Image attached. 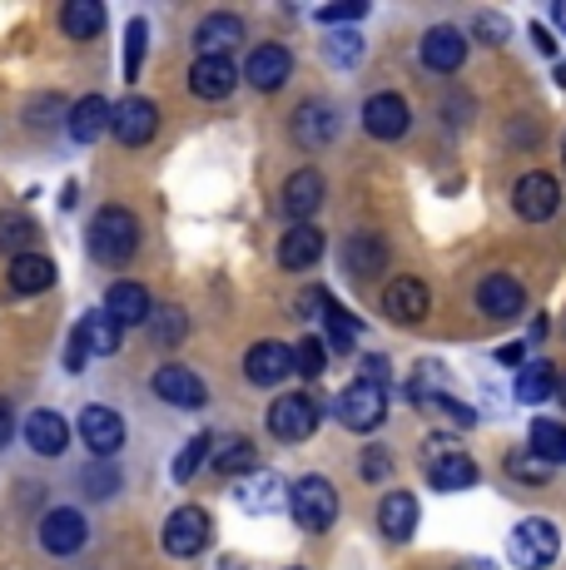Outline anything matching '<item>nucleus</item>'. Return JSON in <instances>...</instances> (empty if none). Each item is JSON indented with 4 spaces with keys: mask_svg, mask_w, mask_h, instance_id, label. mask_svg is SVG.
I'll return each instance as SVG.
<instances>
[{
    "mask_svg": "<svg viewBox=\"0 0 566 570\" xmlns=\"http://www.w3.org/2000/svg\"><path fill=\"white\" fill-rule=\"evenodd\" d=\"M90 254L95 263H110V268H119V263L135 258L139 248V224L129 208H100V214L90 218Z\"/></svg>",
    "mask_w": 566,
    "mask_h": 570,
    "instance_id": "obj_1",
    "label": "nucleus"
},
{
    "mask_svg": "<svg viewBox=\"0 0 566 570\" xmlns=\"http://www.w3.org/2000/svg\"><path fill=\"white\" fill-rule=\"evenodd\" d=\"M562 556V531L552 521H521L507 535V561L517 570H552Z\"/></svg>",
    "mask_w": 566,
    "mask_h": 570,
    "instance_id": "obj_2",
    "label": "nucleus"
},
{
    "mask_svg": "<svg viewBox=\"0 0 566 570\" xmlns=\"http://www.w3.org/2000/svg\"><path fill=\"white\" fill-rule=\"evenodd\" d=\"M119 333H125V327H119L105 308L100 313H85L80 323H75V333H70V347H65V367L80 372L90 357H110L119 347Z\"/></svg>",
    "mask_w": 566,
    "mask_h": 570,
    "instance_id": "obj_3",
    "label": "nucleus"
},
{
    "mask_svg": "<svg viewBox=\"0 0 566 570\" xmlns=\"http://www.w3.org/2000/svg\"><path fill=\"white\" fill-rule=\"evenodd\" d=\"M289 511L303 531H329V525L339 521V491L323 476H299L289 491Z\"/></svg>",
    "mask_w": 566,
    "mask_h": 570,
    "instance_id": "obj_4",
    "label": "nucleus"
},
{
    "mask_svg": "<svg viewBox=\"0 0 566 570\" xmlns=\"http://www.w3.org/2000/svg\"><path fill=\"white\" fill-rule=\"evenodd\" d=\"M333 412H339V422L348 432H378L388 416V387H373V382H348L339 392V402H333Z\"/></svg>",
    "mask_w": 566,
    "mask_h": 570,
    "instance_id": "obj_5",
    "label": "nucleus"
},
{
    "mask_svg": "<svg viewBox=\"0 0 566 570\" xmlns=\"http://www.w3.org/2000/svg\"><path fill=\"white\" fill-rule=\"evenodd\" d=\"M412 397H418V407L442 412L452 426H472V422H477V412L467 407V402H457V397H452L448 372H442L438 363H422L418 372H412Z\"/></svg>",
    "mask_w": 566,
    "mask_h": 570,
    "instance_id": "obj_6",
    "label": "nucleus"
},
{
    "mask_svg": "<svg viewBox=\"0 0 566 570\" xmlns=\"http://www.w3.org/2000/svg\"><path fill=\"white\" fill-rule=\"evenodd\" d=\"M319 422H323V407L313 392H289V397H279L269 407V432L279 442H303V436L319 432Z\"/></svg>",
    "mask_w": 566,
    "mask_h": 570,
    "instance_id": "obj_7",
    "label": "nucleus"
},
{
    "mask_svg": "<svg viewBox=\"0 0 566 570\" xmlns=\"http://www.w3.org/2000/svg\"><path fill=\"white\" fill-rule=\"evenodd\" d=\"M209 535H214V525L199 507H179V511H169V521H165V551L174 561H189V556H199L204 546H209Z\"/></svg>",
    "mask_w": 566,
    "mask_h": 570,
    "instance_id": "obj_8",
    "label": "nucleus"
},
{
    "mask_svg": "<svg viewBox=\"0 0 566 570\" xmlns=\"http://www.w3.org/2000/svg\"><path fill=\"white\" fill-rule=\"evenodd\" d=\"M511 208H517L527 224H547L552 214L562 208V184L552 179V174H521L517 189H511Z\"/></svg>",
    "mask_w": 566,
    "mask_h": 570,
    "instance_id": "obj_9",
    "label": "nucleus"
},
{
    "mask_svg": "<svg viewBox=\"0 0 566 570\" xmlns=\"http://www.w3.org/2000/svg\"><path fill=\"white\" fill-rule=\"evenodd\" d=\"M115 139L119 145H129V149H139V145H149V139L159 135V109L155 100H145V95H125V100L115 105Z\"/></svg>",
    "mask_w": 566,
    "mask_h": 570,
    "instance_id": "obj_10",
    "label": "nucleus"
},
{
    "mask_svg": "<svg viewBox=\"0 0 566 570\" xmlns=\"http://www.w3.org/2000/svg\"><path fill=\"white\" fill-rule=\"evenodd\" d=\"M289 491L293 487H283V476H274V471H254V476L234 481V501L248 517H274L279 507H289Z\"/></svg>",
    "mask_w": 566,
    "mask_h": 570,
    "instance_id": "obj_11",
    "label": "nucleus"
},
{
    "mask_svg": "<svg viewBox=\"0 0 566 570\" xmlns=\"http://www.w3.org/2000/svg\"><path fill=\"white\" fill-rule=\"evenodd\" d=\"M477 308L487 317H497V323H507V317H517L527 308V288H521L511 273H487V278L477 283Z\"/></svg>",
    "mask_w": 566,
    "mask_h": 570,
    "instance_id": "obj_12",
    "label": "nucleus"
},
{
    "mask_svg": "<svg viewBox=\"0 0 566 570\" xmlns=\"http://www.w3.org/2000/svg\"><path fill=\"white\" fill-rule=\"evenodd\" d=\"M155 397H165L169 407H184V412H199L204 402H209V387H204V377H194L189 367L169 363L155 372Z\"/></svg>",
    "mask_w": 566,
    "mask_h": 570,
    "instance_id": "obj_13",
    "label": "nucleus"
},
{
    "mask_svg": "<svg viewBox=\"0 0 566 570\" xmlns=\"http://www.w3.org/2000/svg\"><path fill=\"white\" fill-rule=\"evenodd\" d=\"M293 139H299L303 149H323L339 139V109L329 100H303L299 115H293Z\"/></svg>",
    "mask_w": 566,
    "mask_h": 570,
    "instance_id": "obj_14",
    "label": "nucleus"
},
{
    "mask_svg": "<svg viewBox=\"0 0 566 570\" xmlns=\"http://www.w3.org/2000/svg\"><path fill=\"white\" fill-rule=\"evenodd\" d=\"M279 208L289 218H299V224H309V218L323 208V174L319 169L289 174V179H283V189H279Z\"/></svg>",
    "mask_w": 566,
    "mask_h": 570,
    "instance_id": "obj_15",
    "label": "nucleus"
},
{
    "mask_svg": "<svg viewBox=\"0 0 566 570\" xmlns=\"http://www.w3.org/2000/svg\"><path fill=\"white\" fill-rule=\"evenodd\" d=\"M289 372H299V363H293V347H283V343H254L248 347V357H244V377L254 382V387H274V382H283Z\"/></svg>",
    "mask_w": 566,
    "mask_h": 570,
    "instance_id": "obj_16",
    "label": "nucleus"
},
{
    "mask_svg": "<svg viewBox=\"0 0 566 570\" xmlns=\"http://www.w3.org/2000/svg\"><path fill=\"white\" fill-rule=\"evenodd\" d=\"M432 308V293H428V283L422 278H393L388 283V293H383V313L393 317V323L402 327H412V323H422Z\"/></svg>",
    "mask_w": 566,
    "mask_h": 570,
    "instance_id": "obj_17",
    "label": "nucleus"
},
{
    "mask_svg": "<svg viewBox=\"0 0 566 570\" xmlns=\"http://www.w3.org/2000/svg\"><path fill=\"white\" fill-rule=\"evenodd\" d=\"M85 535H90L85 531V517L70 507H56L40 517V546H46L50 556H75L85 546Z\"/></svg>",
    "mask_w": 566,
    "mask_h": 570,
    "instance_id": "obj_18",
    "label": "nucleus"
},
{
    "mask_svg": "<svg viewBox=\"0 0 566 570\" xmlns=\"http://www.w3.org/2000/svg\"><path fill=\"white\" fill-rule=\"evenodd\" d=\"M422 65L428 70H438V75H452V70H462V60H467V36L457 26H432L428 36H422Z\"/></svg>",
    "mask_w": 566,
    "mask_h": 570,
    "instance_id": "obj_19",
    "label": "nucleus"
},
{
    "mask_svg": "<svg viewBox=\"0 0 566 570\" xmlns=\"http://www.w3.org/2000/svg\"><path fill=\"white\" fill-rule=\"evenodd\" d=\"M80 442L90 446L95 456H115L125 446V416L110 407H85L80 412Z\"/></svg>",
    "mask_w": 566,
    "mask_h": 570,
    "instance_id": "obj_20",
    "label": "nucleus"
},
{
    "mask_svg": "<svg viewBox=\"0 0 566 570\" xmlns=\"http://www.w3.org/2000/svg\"><path fill=\"white\" fill-rule=\"evenodd\" d=\"M408 125H412V115H408V100L402 95H373V100L363 105V129L373 139H402L408 135Z\"/></svg>",
    "mask_w": 566,
    "mask_h": 570,
    "instance_id": "obj_21",
    "label": "nucleus"
},
{
    "mask_svg": "<svg viewBox=\"0 0 566 570\" xmlns=\"http://www.w3.org/2000/svg\"><path fill=\"white\" fill-rule=\"evenodd\" d=\"M238 85V70L228 55H209V60H194L189 65V90L199 95V100H228Z\"/></svg>",
    "mask_w": 566,
    "mask_h": 570,
    "instance_id": "obj_22",
    "label": "nucleus"
},
{
    "mask_svg": "<svg viewBox=\"0 0 566 570\" xmlns=\"http://www.w3.org/2000/svg\"><path fill=\"white\" fill-rule=\"evenodd\" d=\"M432 487L438 491H467L477 481V462L467 452H457V446H442L432 442V466H428Z\"/></svg>",
    "mask_w": 566,
    "mask_h": 570,
    "instance_id": "obj_23",
    "label": "nucleus"
},
{
    "mask_svg": "<svg viewBox=\"0 0 566 570\" xmlns=\"http://www.w3.org/2000/svg\"><path fill=\"white\" fill-rule=\"evenodd\" d=\"M289 70H293L289 50H283V46H258L254 55H248V65H244V80L254 85V90L274 95V90L289 85Z\"/></svg>",
    "mask_w": 566,
    "mask_h": 570,
    "instance_id": "obj_24",
    "label": "nucleus"
},
{
    "mask_svg": "<svg viewBox=\"0 0 566 570\" xmlns=\"http://www.w3.org/2000/svg\"><path fill=\"white\" fill-rule=\"evenodd\" d=\"M110 125H115V109H110V100H100V95H85V100L65 115V129H70L75 145H95Z\"/></svg>",
    "mask_w": 566,
    "mask_h": 570,
    "instance_id": "obj_25",
    "label": "nucleus"
},
{
    "mask_svg": "<svg viewBox=\"0 0 566 570\" xmlns=\"http://www.w3.org/2000/svg\"><path fill=\"white\" fill-rule=\"evenodd\" d=\"M244 40V20L228 16V10H214V16L199 20V30H194V46H199V60H209V55H228Z\"/></svg>",
    "mask_w": 566,
    "mask_h": 570,
    "instance_id": "obj_26",
    "label": "nucleus"
},
{
    "mask_svg": "<svg viewBox=\"0 0 566 570\" xmlns=\"http://www.w3.org/2000/svg\"><path fill=\"white\" fill-rule=\"evenodd\" d=\"M383 268H388V238L353 234L343 244V273H348V278H378Z\"/></svg>",
    "mask_w": 566,
    "mask_h": 570,
    "instance_id": "obj_27",
    "label": "nucleus"
},
{
    "mask_svg": "<svg viewBox=\"0 0 566 570\" xmlns=\"http://www.w3.org/2000/svg\"><path fill=\"white\" fill-rule=\"evenodd\" d=\"M319 258H323V234L313 224H293L289 234L279 238V263L289 273H309Z\"/></svg>",
    "mask_w": 566,
    "mask_h": 570,
    "instance_id": "obj_28",
    "label": "nucleus"
},
{
    "mask_svg": "<svg viewBox=\"0 0 566 570\" xmlns=\"http://www.w3.org/2000/svg\"><path fill=\"white\" fill-rule=\"evenodd\" d=\"M105 313H110L119 327H139L155 317V303H149V293L139 288V283H115V288L105 293Z\"/></svg>",
    "mask_w": 566,
    "mask_h": 570,
    "instance_id": "obj_29",
    "label": "nucleus"
},
{
    "mask_svg": "<svg viewBox=\"0 0 566 570\" xmlns=\"http://www.w3.org/2000/svg\"><path fill=\"white\" fill-rule=\"evenodd\" d=\"M378 525H383L388 541H412V531H418V497L388 491V497L378 501Z\"/></svg>",
    "mask_w": 566,
    "mask_h": 570,
    "instance_id": "obj_30",
    "label": "nucleus"
},
{
    "mask_svg": "<svg viewBox=\"0 0 566 570\" xmlns=\"http://www.w3.org/2000/svg\"><path fill=\"white\" fill-rule=\"evenodd\" d=\"M26 442H30V452H40V456H60L65 446H70V426H65L60 412H30Z\"/></svg>",
    "mask_w": 566,
    "mask_h": 570,
    "instance_id": "obj_31",
    "label": "nucleus"
},
{
    "mask_svg": "<svg viewBox=\"0 0 566 570\" xmlns=\"http://www.w3.org/2000/svg\"><path fill=\"white\" fill-rule=\"evenodd\" d=\"M10 288L16 293H50L56 288V263H50L46 254L10 258Z\"/></svg>",
    "mask_w": 566,
    "mask_h": 570,
    "instance_id": "obj_32",
    "label": "nucleus"
},
{
    "mask_svg": "<svg viewBox=\"0 0 566 570\" xmlns=\"http://www.w3.org/2000/svg\"><path fill=\"white\" fill-rule=\"evenodd\" d=\"M557 387H562L557 367L541 363V357H531V363L517 372V402H527V407H537V402L557 397Z\"/></svg>",
    "mask_w": 566,
    "mask_h": 570,
    "instance_id": "obj_33",
    "label": "nucleus"
},
{
    "mask_svg": "<svg viewBox=\"0 0 566 570\" xmlns=\"http://www.w3.org/2000/svg\"><path fill=\"white\" fill-rule=\"evenodd\" d=\"M60 26L70 40H95L105 30V6L100 0H70V6L60 10Z\"/></svg>",
    "mask_w": 566,
    "mask_h": 570,
    "instance_id": "obj_34",
    "label": "nucleus"
},
{
    "mask_svg": "<svg viewBox=\"0 0 566 570\" xmlns=\"http://www.w3.org/2000/svg\"><path fill=\"white\" fill-rule=\"evenodd\" d=\"M36 218L20 214V208H0V254H30V244H36Z\"/></svg>",
    "mask_w": 566,
    "mask_h": 570,
    "instance_id": "obj_35",
    "label": "nucleus"
},
{
    "mask_svg": "<svg viewBox=\"0 0 566 570\" xmlns=\"http://www.w3.org/2000/svg\"><path fill=\"white\" fill-rule=\"evenodd\" d=\"M531 452L547 456L552 466H562L566 462V426L547 422V416H541V422H531Z\"/></svg>",
    "mask_w": 566,
    "mask_h": 570,
    "instance_id": "obj_36",
    "label": "nucleus"
},
{
    "mask_svg": "<svg viewBox=\"0 0 566 570\" xmlns=\"http://www.w3.org/2000/svg\"><path fill=\"white\" fill-rule=\"evenodd\" d=\"M214 466H219V476H254L258 471V452H254V442H228L219 456H214Z\"/></svg>",
    "mask_w": 566,
    "mask_h": 570,
    "instance_id": "obj_37",
    "label": "nucleus"
},
{
    "mask_svg": "<svg viewBox=\"0 0 566 570\" xmlns=\"http://www.w3.org/2000/svg\"><path fill=\"white\" fill-rule=\"evenodd\" d=\"M507 471L521 481V487H547V481H552V462H547V456H537L531 446H527V452H511Z\"/></svg>",
    "mask_w": 566,
    "mask_h": 570,
    "instance_id": "obj_38",
    "label": "nucleus"
},
{
    "mask_svg": "<svg viewBox=\"0 0 566 570\" xmlns=\"http://www.w3.org/2000/svg\"><path fill=\"white\" fill-rule=\"evenodd\" d=\"M323 323H329V343L339 347V353H348V347L358 343V333H363V323H358L348 308H339V303H329V313H323Z\"/></svg>",
    "mask_w": 566,
    "mask_h": 570,
    "instance_id": "obj_39",
    "label": "nucleus"
},
{
    "mask_svg": "<svg viewBox=\"0 0 566 570\" xmlns=\"http://www.w3.org/2000/svg\"><path fill=\"white\" fill-rule=\"evenodd\" d=\"M184 333H189V317L179 308H155V317H149V337H155L159 347H174Z\"/></svg>",
    "mask_w": 566,
    "mask_h": 570,
    "instance_id": "obj_40",
    "label": "nucleus"
},
{
    "mask_svg": "<svg viewBox=\"0 0 566 570\" xmlns=\"http://www.w3.org/2000/svg\"><path fill=\"white\" fill-rule=\"evenodd\" d=\"M209 446H214V432L189 436V446H179V456H174V481H189L194 471L204 466V456H209Z\"/></svg>",
    "mask_w": 566,
    "mask_h": 570,
    "instance_id": "obj_41",
    "label": "nucleus"
},
{
    "mask_svg": "<svg viewBox=\"0 0 566 570\" xmlns=\"http://www.w3.org/2000/svg\"><path fill=\"white\" fill-rule=\"evenodd\" d=\"M145 46H149V20H145V16H135V20L125 26V80H135V75H139Z\"/></svg>",
    "mask_w": 566,
    "mask_h": 570,
    "instance_id": "obj_42",
    "label": "nucleus"
},
{
    "mask_svg": "<svg viewBox=\"0 0 566 570\" xmlns=\"http://www.w3.org/2000/svg\"><path fill=\"white\" fill-rule=\"evenodd\" d=\"M293 363H299L303 377H323V367H329V343L323 337H303L299 347H293Z\"/></svg>",
    "mask_w": 566,
    "mask_h": 570,
    "instance_id": "obj_43",
    "label": "nucleus"
},
{
    "mask_svg": "<svg viewBox=\"0 0 566 570\" xmlns=\"http://www.w3.org/2000/svg\"><path fill=\"white\" fill-rule=\"evenodd\" d=\"M472 36L482 40V46H502V40L511 36V20L497 16V10H477V16H472Z\"/></svg>",
    "mask_w": 566,
    "mask_h": 570,
    "instance_id": "obj_44",
    "label": "nucleus"
},
{
    "mask_svg": "<svg viewBox=\"0 0 566 570\" xmlns=\"http://www.w3.org/2000/svg\"><path fill=\"white\" fill-rule=\"evenodd\" d=\"M323 55H329V65H358L363 60V40H358L353 30H343V36L323 40Z\"/></svg>",
    "mask_w": 566,
    "mask_h": 570,
    "instance_id": "obj_45",
    "label": "nucleus"
},
{
    "mask_svg": "<svg viewBox=\"0 0 566 570\" xmlns=\"http://www.w3.org/2000/svg\"><path fill=\"white\" fill-rule=\"evenodd\" d=\"M80 487H85V497H90V501H105V497H115V491H119V471L115 466H90L80 476Z\"/></svg>",
    "mask_w": 566,
    "mask_h": 570,
    "instance_id": "obj_46",
    "label": "nucleus"
},
{
    "mask_svg": "<svg viewBox=\"0 0 566 570\" xmlns=\"http://www.w3.org/2000/svg\"><path fill=\"white\" fill-rule=\"evenodd\" d=\"M363 16H368L363 0H348V6H323V10H313V20H319V26H348V20H363Z\"/></svg>",
    "mask_w": 566,
    "mask_h": 570,
    "instance_id": "obj_47",
    "label": "nucleus"
},
{
    "mask_svg": "<svg viewBox=\"0 0 566 570\" xmlns=\"http://www.w3.org/2000/svg\"><path fill=\"white\" fill-rule=\"evenodd\" d=\"M358 471H363V481H388V471H393V456H388V446H368L363 462H358Z\"/></svg>",
    "mask_w": 566,
    "mask_h": 570,
    "instance_id": "obj_48",
    "label": "nucleus"
},
{
    "mask_svg": "<svg viewBox=\"0 0 566 570\" xmlns=\"http://www.w3.org/2000/svg\"><path fill=\"white\" fill-rule=\"evenodd\" d=\"M358 382H373V387H388V382H393V367H388V357L368 353L363 363H358Z\"/></svg>",
    "mask_w": 566,
    "mask_h": 570,
    "instance_id": "obj_49",
    "label": "nucleus"
},
{
    "mask_svg": "<svg viewBox=\"0 0 566 570\" xmlns=\"http://www.w3.org/2000/svg\"><path fill=\"white\" fill-rule=\"evenodd\" d=\"M497 363L502 367H527V343H507L502 353H497Z\"/></svg>",
    "mask_w": 566,
    "mask_h": 570,
    "instance_id": "obj_50",
    "label": "nucleus"
},
{
    "mask_svg": "<svg viewBox=\"0 0 566 570\" xmlns=\"http://www.w3.org/2000/svg\"><path fill=\"white\" fill-rule=\"evenodd\" d=\"M10 436H16V412H10V402L0 397V446H6Z\"/></svg>",
    "mask_w": 566,
    "mask_h": 570,
    "instance_id": "obj_51",
    "label": "nucleus"
},
{
    "mask_svg": "<svg viewBox=\"0 0 566 570\" xmlns=\"http://www.w3.org/2000/svg\"><path fill=\"white\" fill-rule=\"evenodd\" d=\"M531 40H537V50H541V55H557V40L547 36V26H531Z\"/></svg>",
    "mask_w": 566,
    "mask_h": 570,
    "instance_id": "obj_52",
    "label": "nucleus"
},
{
    "mask_svg": "<svg viewBox=\"0 0 566 570\" xmlns=\"http://www.w3.org/2000/svg\"><path fill=\"white\" fill-rule=\"evenodd\" d=\"M457 570H497L492 561H487V556H467V561L462 566H457Z\"/></svg>",
    "mask_w": 566,
    "mask_h": 570,
    "instance_id": "obj_53",
    "label": "nucleus"
},
{
    "mask_svg": "<svg viewBox=\"0 0 566 570\" xmlns=\"http://www.w3.org/2000/svg\"><path fill=\"white\" fill-rule=\"evenodd\" d=\"M552 26H557L562 36H566V0H557V6H552Z\"/></svg>",
    "mask_w": 566,
    "mask_h": 570,
    "instance_id": "obj_54",
    "label": "nucleus"
},
{
    "mask_svg": "<svg viewBox=\"0 0 566 570\" xmlns=\"http://www.w3.org/2000/svg\"><path fill=\"white\" fill-rule=\"evenodd\" d=\"M557 85H562V90H566V65H557Z\"/></svg>",
    "mask_w": 566,
    "mask_h": 570,
    "instance_id": "obj_55",
    "label": "nucleus"
},
{
    "mask_svg": "<svg viewBox=\"0 0 566 570\" xmlns=\"http://www.w3.org/2000/svg\"><path fill=\"white\" fill-rule=\"evenodd\" d=\"M557 402H566V377H562V387H557Z\"/></svg>",
    "mask_w": 566,
    "mask_h": 570,
    "instance_id": "obj_56",
    "label": "nucleus"
},
{
    "mask_svg": "<svg viewBox=\"0 0 566 570\" xmlns=\"http://www.w3.org/2000/svg\"><path fill=\"white\" fill-rule=\"evenodd\" d=\"M562 155H566V139H562Z\"/></svg>",
    "mask_w": 566,
    "mask_h": 570,
    "instance_id": "obj_57",
    "label": "nucleus"
}]
</instances>
